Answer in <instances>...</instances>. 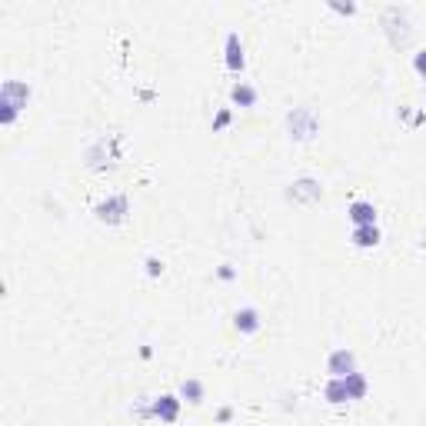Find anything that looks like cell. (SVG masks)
<instances>
[{"instance_id": "obj_1", "label": "cell", "mask_w": 426, "mask_h": 426, "mask_svg": "<svg viewBox=\"0 0 426 426\" xmlns=\"http://www.w3.org/2000/svg\"><path fill=\"white\" fill-rule=\"evenodd\" d=\"M27 100H30V87L21 84V80H7V84L0 87V123L11 127V123L17 120V113L27 107Z\"/></svg>"}, {"instance_id": "obj_2", "label": "cell", "mask_w": 426, "mask_h": 426, "mask_svg": "<svg viewBox=\"0 0 426 426\" xmlns=\"http://www.w3.org/2000/svg\"><path fill=\"white\" fill-rule=\"evenodd\" d=\"M286 127H290V137H293V140H313V133H317V117H313V110L296 107V110H290Z\"/></svg>"}, {"instance_id": "obj_3", "label": "cell", "mask_w": 426, "mask_h": 426, "mask_svg": "<svg viewBox=\"0 0 426 426\" xmlns=\"http://www.w3.org/2000/svg\"><path fill=\"white\" fill-rule=\"evenodd\" d=\"M383 23H386V33H390V44H393V47H406V44H410V23H406V11H400V7H386V13H383Z\"/></svg>"}, {"instance_id": "obj_4", "label": "cell", "mask_w": 426, "mask_h": 426, "mask_svg": "<svg viewBox=\"0 0 426 426\" xmlns=\"http://www.w3.org/2000/svg\"><path fill=\"white\" fill-rule=\"evenodd\" d=\"M97 220L100 223H123L127 220V213H130V203H127V197H110V200H103V203H97Z\"/></svg>"}, {"instance_id": "obj_5", "label": "cell", "mask_w": 426, "mask_h": 426, "mask_svg": "<svg viewBox=\"0 0 426 426\" xmlns=\"http://www.w3.org/2000/svg\"><path fill=\"white\" fill-rule=\"evenodd\" d=\"M327 370L337 376V380H343V376H350V373H357V357H353L350 350H333L327 360Z\"/></svg>"}, {"instance_id": "obj_6", "label": "cell", "mask_w": 426, "mask_h": 426, "mask_svg": "<svg viewBox=\"0 0 426 426\" xmlns=\"http://www.w3.org/2000/svg\"><path fill=\"white\" fill-rule=\"evenodd\" d=\"M320 197H323V186L317 180H310V176L296 180L293 190H290V200H296V203H317Z\"/></svg>"}, {"instance_id": "obj_7", "label": "cell", "mask_w": 426, "mask_h": 426, "mask_svg": "<svg viewBox=\"0 0 426 426\" xmlns=\"http://www.w3.org/2000/svg\"><path fill=\"white\" fill-rule=\"evenodd\" d=\"M223 54H227V70H233V74H240L243 67H247L240 33H227V47H223Z\"/></svg>"}, {"instance_id": "obj_8", "label": "cell", "mask_w": 426, "mask_h": 426, "mask_svg": "<svg viewBox=\"0 0 426 426\" xmlns=\"http://www.w3.org/2000/svg\"><path fill=\"white\" fill-rule=\"evenodd\" d=\"M347 217L353 220V227H376V210H373V203H366V200L350 203Z\"/></svg>"}, {"instance_id": "obj_9", "label": "cell", "mask_w": 426, "mask_h": 426, "mask_svg": "<svg viewBox=\"0 0 426 426\" xmlns=\"http://www.w3.org/2000/svg\"><path fill=\"white\" fill-rule=\"evenodd\" d=\"M150 410H153V416H160L164 423H174L176 416H180V400L170 396V393H164V396H157V400H153Z\"/></svg>"}, {"instance_id": "obj_10", "label": "cell", "mask_w": 426, "mask_h": 426, "mask_svg": "<svg viewBox=\"0 0 426 426\" xmlns=\"http://www.w3.org/2000/svg\"><path fill=\"white\" fill-rule=\"evenodd\" d=\"M233 327L240 330V333H257V330H260V313H257L253 306H247V310H237Z\"/></svg>"}, {"instance_id": "obj_11", "label": "cell", "mask_w": 426, "mask_h": 426, "mask_svg": "<svg viewBox=\"0 0 426 426\" xmlns=\"http://www.w3.org/2000/svg\"><path fill=\"white\" fill-rule=\"evenodd\" d=\"M350 240L357 243V247H363V250H370V247L380 243V230H376V227H357Z\"/></svg>"}, {"instance_id": "obj_12", "label": "cell", "mask_w": 426, "mask_h": 426, "mask_svg": "<svg viewBox=\"0 0 426 426\" xmlns=\"http://www.w3.org/2000/svg\"><path fill=\"white\" fill-rule=\"evenodd\" d=\"M230 97H233L237 107H253V103H257V90H253L250 84H237V87L230 90Z\"/></svg>"}, {"instance_id": "obj_13", "label": "cell", "mask_w": 426, "mask_h": 426, "mask_svg": "<svg viewBox=\"0 0 426 426\" xmlns=\"http://www.w3.org/2000/svg\"><path fill=\"white\" fill-rule=\"evenodd\" d=\"M343 383H347V396H350V400H363V396H366V380H363L360 373L343 376Z\"/></svg>"}, {"instance_id": "obj_14", "label": "cell", "mask_w": 426, "mask_h": 426, "mask_svg": "<svg viewBox=\"0 0 426 426\" xmlns=\"http://www.w3.org/2000/svg\"><path fill=\"white\" fill-rule=\"evenodd\" d=\"M180 396H184L186 403H203V383H200V380H184Z\"/></svg>"}, {"instance_id": "obj_15", "label": "cell", "mask_w": 426, "mask_h": 426, "mask_svg": "<svg viewBox=\"0 0 426 426\" xmlns=\"http://www.w3.org/2000/svg\"><path fill=\"white\" fill-rule=\"evenodd\" d=\"M327 400L330 403H347V400H350V396H347V383L333 376V380L327 383Z\"/></svg>"}, {"instance_id": "obj_16", "label": "cell", "mask_w": 426, "mask_h": 426, "mask_svg": "<svg viewBox=\"0 0 426 426\" xmlns=\"http://www.w3.org/2000/svg\"><path fill=\"white\" fill-rule=\"evenodd\" d=\"M147 274H150V276H160V274H164V263L157 260V257H147Z\"/></svg>"}, {"instance_id": "obj_17", "label": "cell", "mask_w": 426, "mask_h": 426, "mask_svg": "<svg viewBox=\"0 0 426 426\" xmlns=\"http://www.w3.org/2000/svg\"><path fill=\"white\" fill-rule=\"evenodd\" d=\"M413 70H416L420 77H426V50H420V54L413 57Z\"/></svg>"}, {"instance_id": "obj_18", "label": "cell", "mask_w": 426, "mask_h": 426, "mask_svg": "<svg viewBox=\"0 0 426 426\" xmlns=\"http://www.w3.org/2000/svg\"><path fill=\"white\" fill-rule=\"evenodd\" d=\"M230 123V113L223 110V113H217V120H213V130H220V127H227Z\"/></svg>"}, {"instance_id": "obj_19", "label": "cell", "mask_w": 426, "mask_h": 426, "mask_svg": "<svg viewBox=\"0 0 426 426\" xmlns=\"http://www.w3.org/2000/svg\"><path fill=\"white\" fill-rule=\"evenodd\" d=\"M333 11H340V13H353L357 7H353V4H347V7H343V4H333Z\"/></svg>"}]
</instances>
